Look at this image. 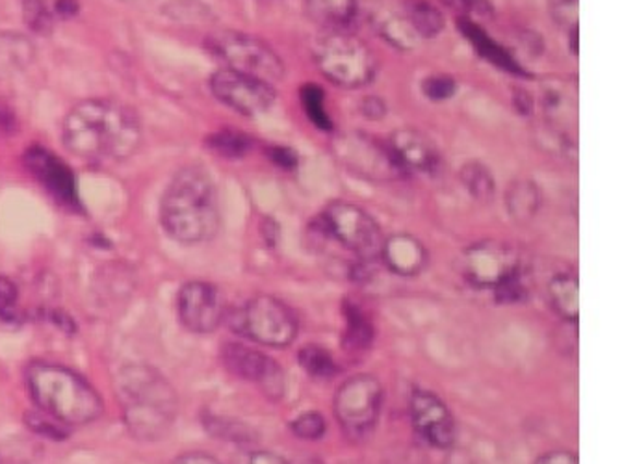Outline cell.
I'll return each mask as SVG.
<instances>
[{
  "mask_svg": "<svg viewBox=\"0 0 622 464\" xmlns=\"http://www.w3.org/2000/svg\"><path fill=\"white\" fill-rule=\"evenodd\" d=\"M63 143L84 160H127L142 143L136 114L118 100H82L63 121Z\"/></svg>",
  "mask_w": 622,
  "mask_h": 464,
  "instance_id": "cell-1",
  "label": "cell"
},
{
  "mask_svg": "<svg viewBox=\"0 0 622 464\" xmlns=\"http://www.w3.org/2000/svg\"><path fill=\"white\" fill-rule=\"evenodd\" d=\"M163 227L184 246L203 243L219 229V203L211 174L200 166H188L175 175L160 204Z\"/></svg>",
  "mask_w": 622,
  "mask_h": 464,
  "instance_id": "cell-2",
  "label": "cell"
},
{
  "mask_svg": "<svg viewBox=\"0 0 622 464\" xmlns=\"http://www.w3.org/2000/svg\"><path fill=\"white\" fill-rule=\"evenodd\" d=\"M118 394L124 424L136 439H163L177 416V394L149 366H127L119 371Z\"/></svg>",
  "mask_w": 622,
  "mask_h": 464,
  "instance_id": "cell-3",
  "label": "cell"
},
{
  "mask_svg": "<svg viewBox=\"0 0 622 464\" xmlns=\"http://www.w3.org/2000/svg\"><path fill=\"white\" fill-rule=\"evenodd\" d=\"M32 400L63 426H86L103 415L97 390L65 366L36 360L26 370Z\"/></svg>",
  "mask_w": 622,
  "mask_h": 464,
  "instance_id": "cell-4",
  "label": "cell"
},
{
  "mask_svg": "<svg viewBox=\"0 0 622 464\" xmlns=\"http://www.w3.org/2000/svg\"><path fill=\"white\" fill-rule=\"evenodd\" d=\"M312 55L327 81L348 90L367 86L378 71V60L372 49L346 28L325 31L318 37Z\"/></svg>",
  "mask_w": 622,
  "mask_h": 464,
  "instance_id": "cell-5",
  "label": "cell"
},
{
  "mask_svg": "<svg viewBox=\"0 0 622 464\" xmlns=\"http://www.w3.org/2000/svg\"><path fill=\"white\" fill-rule=\"evenodd\" d=\"M232 331L268 347H288L298 336V318L285 301L256 296L229 316Z\"/></svg>",
  "mask_w": 622,
  "mask_h": 464,
  "instance_id": "cell-6",
  "label": "cell"
},
{
  "mask_svg": "<svg viewBox=\"0 0 622 464\" xmlns=\"http://www.w3.org/2000/svg\"><path fill=\"white\" fill-rule=\"evenodd\" d=\"M206 49L224 63L225 69L256 76L270 84L287 74L285 63L270 45L243 32H214L206 37Z\"/></svg>",
  "mask_w": 622,
  "mask_h": 464,
  "instance_id": "cell-7",
  "label": "cell"
},
{
  "mask_svg": "<svg viewBox=\"0 0 622 464\" xmlns=\"http://www.w3.org/2000/svg\"><path fill=\"white\" fill-rule=\"evenodd\" d=\"M383 386L372 373H357L346 379L333 400L336 421L351 440L367 439L380 420Z\"/></svg>",
  "mask_w": 622,
  "mask_h": 464,
  "instance_id": "cell-8",
  "label": "cell"
},
{
  "mask_svg": "<svg viewBox=\"0 0 622 464\" xmlns=\"http://www.w3.org/2000/svg\"><path fill=\"white\" fill-rule=\"evenodd\" d=\"M325 233L361 260H372L380 254L383 235L380 225L364 209L348 201L327 204L322 214Z\"/></svg>",
  "mask_w": 622,
  "mask_h": 464,
  "instance_id": "cell-9",
  "label": "cell"
},
{
  "mask_svg": "<svg viewBox=\"0 0 622 464\" xmlns=\"http://www.w3.org/2000/svg\"><path fill=\"white\" fill-rule=\"evenodd\" d=\"M460 272L474 286L494 290L521 273V257L505 241H476L460 257Z\"/></svg>",
  "mask_w": 622,
  "mask_h": 464,
  "instance_id": "cell-10",
  "label": "cell"
},
{
  "mask_svg": "<svg viewBox=\"0 0 622 464\" xmlns=\"http://www.w3.org/2000/svg\"><path fill=\"white\" fill-rule=\"evenodd\" d=\"M211 90L225 106L249 118L268 111L275 103L274 84L230 69H219L212 76Z\"/></svg>",
  "mask_w": 622,
  "mask_h": 464,
  "instance_id": "cell-11",
  "label": "cell"
},
{
  "mask_svg": "<svg viewBox=\"0 0 622 464\" xmlns=\"http://www.w3.org/2000/svg\"><path fill=\"white\" fill-rule=\"evenodd\" d=\"M222 360L232 376L259 384L272 400L285 396L287 392L285 371L274 359H270L268 355L256 352L253 347L229 342L222 347Z\"/></svg>",
  "mask_w": 622,
  "mask_h": 464,
  "instance_id": "cell-12",
  "label": "cell"
},
{
  "mask_svg": "<svg viewBox=\"0 0 622 464\" xmlns=\"http://www.w3.org/2000/svg\"><path fill=\"white\" fill-rule=\"evenodd\" d=\"M177 312L188 331L200 334L216 331L225 318L218 288L205 281H192L182 286L177 297Z\"/></svg>",
  "mask_w": 622,
  "mask_h": 464,
  "instance_id": "cell-13",
  "label": "cell"
},
{
  "mask_svg": "<svg viewBox=\"0 0 622 464\" xmlns=\"http://www.w3.org/2000/svg\"><path fill=\"white\" fill-rule=\"evenodd\" d=\"M412 426L420 437L439 450H448L455 440L454 416L441 397L430 390L417 389L409 400Z\"/></svg>",
  "mask_w": 622,
  "mask_h": 464,
  "instance_id": "cell-14",
  "label": "cell"
},
{
  "mask_svg": "<svg viewBox=\"0 0 622 464\" xmlns=\"http://www.w3.org/2000/svg\"><path fill=\"white\" fill-rule=\"evenodd\" d=\"M386 148L399 174H433L439 166V148L422 130H396Z\"/></svg>",
  "mask_w": 622,
  "mask_h": 464,
  "instance_id": "cell-15",
  "label": "cell"
},
{
  "mask_svg": "<svg viewBox=\"0 0 622 464\" xmlns=\"http://www.w3.org/2000/svg\"><path fill=\"white\" fill-rule=\"evenodd\" d=\"M373 28L396 49H415L422 39L412 26L409 0H380L370 8Z\"/></svg>",
  "mask_w": 622,
  "mask_h": 464,
  "instance_id": "cell-16",
  "label": "cell"
},
{
  "mask_svg": "<svg viewBox=\"0 0 622 464\" xmlns=\"http://www.w3.org/2000/svg\"><path fill=\"white\" fill-rule=\"evenodd\" d=\"M336 151L340 153L344 164H348L361 174L373 175V177L399 174L398 167L386 148V143L381 145L372 138L351 134L336 143Z\"/></svg>",
  "mask_w": 622,
  "mask_h": 464,
  "instance_id": "cell-17",
  "label": "cell"
},
{
  "mask_svg": "<svg viewBox=\"0 0 622 464\" xmlns=\"http://www.w3.org/2000/svg\"><path fill=\"white\" fill-rule=\"evenodd\" d=\"M25 164L52 195L63 203H76L75 175L60 158L36 145L26 151Z\"/></svg>",
  "mask_w": 622,
  "mask_h": 464,
  "instance_id": "cell-18",
  "label": "cell"
},
{
  "mask_svg": "<svg viewBox=\"0 0 622 464\" xmlns=\"http://www.w3.org/2000/svg\"><path fill=\"white\" fill-rule=\"evenodd\" d=\"M380 257L385 266L399 277H415L428 266V249L412 235H393L383 240Z\"/></svg>",
  "mask_w": 622,
  "mask_h": 464,
  "instance_id": "cell-19",
  "label": "cell"
},
{
  "mask_svg": "<svg viewBox=\"0 0 622 464\" xmlns=\"http://www.w3.org/2000/svg\"><path fill=\"white\" fill-rule=\"evenodd\" d=\"M576 90H571L565 82L550 81L542 90L541 106L545 116L554 129H565L576 123L578 103Z\"/></svg>",
  "mask_w": 622,
  "mask_h": 464,
  "instance_id": "cell-20",
  "label": "cell"
},
{
  "mask_svg": "<svg viewBox=\"0 0 622 464\" xmlns=\"http://www.w3.org/2000/svg\"><path fill=\"white\" fill-rule=\"evenodd\" d=\"M548 301L565 322L578 323L579 281L576 273H558L548 283Z\"/></svg>",
  "mask_w": 622,
  "mask_h": 464,
  "instance_id": "cell-21",
  "label": "cell"
},
{
  "mask_svg": "<svg viewBox=\"0 0 622 464\" xmlns=\"http://www.w3.org/2000/svg\"><path fill=\"white\" fill-rule=\"evenodd\" d=\"M312 23L325 31H344L357 12V0H303Z\"/></svg>",
  "mask_w": 622,
  "mask_h": 464,
  "instance_id": "cell-22",
  "label": "cell"
},
{
  "mask_svg": "<svg viewBox=\"0 0 622 464\" xmlns=\"http://www.w3.org/2000/svg\"><path fill=\"white\" fill-rule=\"evenodd\" d=\"M541 188L534 180H515L505 193V209L517 223H528L541 211Z\"/></svg>",
  "mask_w": 622,
  "mask_h": 464,
  "instance_id": "cell-23",
  "label": "cell"
},
{
  "mask_svg": "<svg viewBox=\"0 0 622 464\" xmlns=\"http://www.w3.org/2000/svg\"><path fill=\"white\" fill-rule=\"evenodd\" d=\"M34 60V47L26 37L12 32L0 34V76L23 71Z\"/></svg>",
  "mask_w": 622,
  "mask_h": 464,
  "instance_id": "cell-24",
  "label": "cell"
},
{
  "mask_svg": "<svg viewBox=\"0 0 622 464\" xmlns=\"http://www.w3.org/2000/svg\"><path fill=\"white\" fill-rule=\"evenodd\" d=\"M459 26L460 32L473 41L476 50H479L489 62L497 63L498 68L507 69L511 73H521V66L511 58L510 52H505L497 41H492L491 37L487 36L479 26L470 23L468 19L459 21Z\"/></svg>",
  "mask_w": 622,
  "mask_h": 464,
  "instance_id": "cell-25",
  "label": "cell"
},
{
  "mask_svg": "<svg viewBox=\"0 0 622 464\" xmlns=\"http://www.w3.org/2000/svg\"><path fill=\"white\" fill-rule=\"evenodd\" d=\"M460 182L467 188V192L473 195L476 201L487 203L494 198V177H492L489 167L483 166L481 162H468L460 167Z\"/></svg>",
  "mask_w": 622,
  "mask_h": 464,
  "instance_id": "cell-26",
  "label": "cell"
},
{
  "mask_svg": "<svg viewBox=\"0 0 622 464\" xmlns=\"http://www.w3.org/2000/svg\"><path fill=\"white\" fill-rule=\"evenodd\" d=\"M409 15L420 39H430L441 34L444 17L428 0H409Z\"/></svg>",
  "mask_w": 622,
  "mask_h": 464,
  "instance_id": "cell-27",
  "label": "cell"
},
{
  "mask_svg": "<svg viewBox=\"0 0 622 464\" xmlns=\"http://www.w3.org/2000/svg\"><path fill=\"white\" fill-rule=\"evenodd\" d=\"M298 360L311 378H333L338 370L335 357L331 355V352H327L325 347L316 346V344L301 347L298 353Z\"/></svg>",
  "mask_w": 622,
  "mask_h": 464,
  "instance_id": "cell-28",
  "label": "cell"
},
{
  "mask_svg": "<svg viewBox=\"0 0 622 464\" xmlns=\"http://www.w3.org/2000/svg\"><path fill=\"white\" fill-rule=\"evenodd\" d=\"M346 342L349 347L362 349L370 346L373 338L372 323L368 322L367 316L362 314V310L357 305L346 304Z\"/></svg>",
  "mask_w": 622,
  "mask_h": 464,
  "instance_id": "cell-29",
  "label": "cell"
},
{
  "mask_svg": "<svg viewBox=\"0 0 622 464\" xmlns=\"http://www.w3.org/2000/svg\"><path fill=\"white\" fill-rule=\"evenodd\" d=\"M212 151L227 158H240L251 148V140L238 130H219L208 140Z\"/></svg>",
  "mask_w": 622,
  "mask_h": 464,
  "instance_id": "cell-30",
  "label": "cell"
},
{
  "mask_svg": "<svg viewBox=\"0 0 622 464\" xmlns=\"http://www.w3.org/2000/svg\"><path fill=\"white\" fill-rule=\"evenodd\" d=\"M301 105L306 108L307 116L320 130H331V119L325 111V95L322 87L307 84L301 90Z\"/></svg>",
  "mask_w": 622,
  "mask_h": 464,
  "instance_id": "cell-31",
  "label": "cell"
},
{
  "mask_svg": "<svg viewBox=\"0 0 622 464\" xmlns=\"http://www.w3.org/2000/svg\"><path fill=\"white\" fill-rule=\"evenodd\" d=\"M290 431L301 440H320L327 431V424L316 411H307L290 421Z\"/></svg>",
  "mask_w": 622,
  "mask_h": 464,
  "instance_id": "cell-32",
  "label": "cell"
},
{
  "mask_svg": "<svg viewBox=\"0 0 622 464\" xmlns=\"http://www.w3.org/2000/svg\"><path fill=\"white\" fill-rule=\"evenodd\" d=\"M23 17L32 32L36 34H49L52 31V12L44 0H23Z\"/></svg>",
  "mask_w": 622,
  "mask_h": 464,
  "instance_id": "cell-33",
  "label": "cell"
},
{
  "mask_svg": "<svg viewBox=\"0 0 622 464\" xmlns=\"http://www.w3.org/2000/svg\"><path fill=\"white\" fill-rule=\"evenodd\" d=\"M205 424L208 433L214 435V437H219V439L235 440V442H248V440H253V431H251L248 426L238 424V421L211 416V418H206Z\"/></svg>",
  "mask_w": 622,
  "mask_h": 464,
  "instance_id": "cell-34",
  "label": "cell"
},
{
  "mask_svg": "<svg viewBox=\"0 0 622 464\" xmlns=\"http://www.w3.org/2000/svg\"><path fill=\"white\" fill-rule=\"evenodd\" d=\"M20 292L12 278L0 275V320L7 323H15L20 320L17 310Z\"/></svg>",
  "mask_w": 622,
  "mask_h": 464,
  "instance_id": "cell-35",
  "label": "cell"
},
{
  "mask_svg": "<svg viewBox=\"0 0 622 464\" xmlns=\"http://www.w3.org/2000/svg\"><path fill=\"white\" fill-rule=\"evenodd\" d=\"M26 424L32 431H36L41 437H49V439L55 440L68 437V426H63L62 421L55 420L52 416L45 415L41 411L26 416Z\"/></svg>",
  "mask_w": 622,
  "mask_h": 464,
  "instance_id": "cell-36",
  "label": "cell"
},
{
  "mask_svg": "<svg viewBox=\"0 0 622 464\" xmlns=\"http://www.w3.org/2000/svg\"><path fill=\"white\" fill-rule=\"evenodd\" d=\"M579 0H550V15L566 31L578 28Z\"/></svg>",
  "mask_w": 622,
  "mask_h": 464,
  "instance_id": "cell-37",
  "label": "cell"
},
{
  "mask_svg": "<svg viewBox=\"0 0 622 464\" xmlns=\"http://www.w3.org/2000/svg\"><path fill=\"white\" fill-rule=\"evenodd\" d=\"M494 294H497V299L500 304H518L523 301L526 297V285L521 278V273L515 275V277L507 278L505 283L494 288Z\"/></svg>",
  "mask_w": 622,
  "mask_h": 464,
  "instance_id": "cell-38",
  "label": "cell"
},
{
  "mask_svg": "<svg viewBox=\"0 0 622 464\" xmlns=\"http://www.w3.org/2000/svg\"><path fill=\"white\" fill-rule=\"evenodd\" d=\"M423 93L433 100L450 99L455 92V84L448 76H430L423 82Z\"/></svg>",
  "mask_w": 622,
  "mask_h": 464,
  "instance_id": "cell-39",
  "label": "cell"
},
{
  "mask_svg": "<svg viewBox=\"0 0 622 464\" xmlns=\"http://www.w3.org/2000/svg\"><path fill=\"white\" fill-rule=\"evenodd\" d=\"M534 464H579V461L576 453L555 450V452L545 453Z\"/></svg>",
  "mask_w": 622,
  "mask_h": 464,
  "instance_id": "cell-40",
  "label": "cell"
},
{
  "mask_svg": "<svg viewBox=\"0 0 622 464\" xmlns=\"http://www.w3.org/2000/svg\"><path fill=\"white\" fill-rule=\"evenodd\" d=\"M362 114H364L368 119H381L386 114L385 103L378 99V97H368V99H364V103H362Z\"/></svg>",
  "mask_w": 622,
  "mask_h": 464,
  "instance_id": "cell-41",
  "label": "cell"
},
{
  "mask_svg": "<svg viewBox=\"0 0 622 464\" xmlns=\"http://www.w3.org/2000/svg\"><path fill=\"white\" fill-rule=\"evenodd\" d=\"M246 464H288L287 459L280 457L277 453L274 452H253L249 453L248 461Z\"/></svg>",
  "mask_w": 622,
  "mask_h": 464,
  "instance_id": "cell-42",
  "label": "cell"
},
{
  "mask_svg": "<svg viewBox=\"0 0 622 464\" xmlns=\"http://www.w3.org/2000/svg\"><path fill=\"white\" fill-rule=\"evenodd\" d=\"M17 129V119L7 105L0 103V132L2 134H13Z\"/></svg>",
  "mask_w": 622,
  "mask_h": 464,
  "instance_id": "cell-43",
  "label": "cell"
},
{
  "mask_svg": "<svg viewBox=\"0 0 622 464\" xmlns=\"http://www.w3.org/2000/svg\"><path fill=\"white\" fill-rule=\"evenodd\" d=\"M272 158H274L275 164L280 167H294L298 164V158H296V155H294L290 148H274V151H272Z\"/></svg>",
  "mask_w": 622,
  "mask_h": 464,
  "instance_id": "cell-44",
  "label": "cell"
},
{
  "mask_svg": "<svg viewBox=\"0 0 622 464\" xmlns=\"http://www.w3.org/2000/svg\"><path fill=\"white\" fill-rule=\"evenodd\" d=\"M174 464H222L218 459L211 457L206 453H187L177 459Z\"/></svg>",
  "mask_w": 622,
  "mask_h": 464,
  "instance_id": "cell-45",
  "label": "cell"
},
{
  "mask_svg": "<svg viewBox=\"0 0 622 464\" xmlns=\"http://www.w3.org/2000/svg\"><path fill=\"white\" fill-rule=\"evenodd\" d=\"M55 13L62 19L75 17L76 13H79V4H76L75 0H57Z\"/></svg>",
  "mask_w": 622,
  "mask_h": 464,
  "instance_id": "cell-46",
  "label": "cell"
},
{
  "mask_svg": "<svg viewBox=\"0 0 622 464\" xmlns=\"http://www.w3.org/2000/svg\"><path fill=\"white\" fill-rule=\"evenodd\" d=\"M515 105L518 106V110L523 114H529L531 108H534V100L529 99L528 93L518 92L517 97H515Z\"/></svg>",
  "mask_w": 622,
  "mask_h": 464,
  "instance_id": "cell-47",
  "label": "cell"
},
{
  "mask_svg": "<svg viewBox=\"0 0 622 464\" xmlns=\"http://www.w3.org/2000/svg\"><path fill=\"white\" fill-rule=\"evenodd\" d=\"M301 464H322V463H320V461H314V459H309V461H306V463Z\"/></svg>",
  "mask_w": 622,
  "mask_h": 464,
  "instance_id": "cell-48",
  "label": "cell"
}]
</instances>
